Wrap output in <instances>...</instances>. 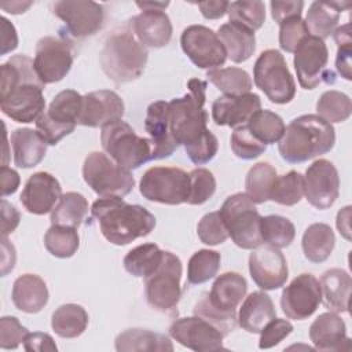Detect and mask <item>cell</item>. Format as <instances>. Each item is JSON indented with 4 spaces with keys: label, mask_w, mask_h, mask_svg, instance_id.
Here are the masks:
<instances>
[{
    "label": "cell",
    "mask_w": 352,
    "mask_h": 352,
    "mask_svg": "<svg viewBox=\"0 0 352 352\" xmlns=\"http://www.w3.org/2000/svg\"><path fill=\"white\" fill-rule=\"evenodd\" d=\"M206 81L191 78L188 92L168 102V121L172 138L177 146L183 144L186 154L195 165L209 162L217 153V138L208 129L209 120L205 110Z\"/></svg>",
    "instance_id": "cell-1"
},
{
    "label": "cell",
    "mask_w": 352,
    "mask_h": 352,
    "mask_svg": "<svg viewBox=\"0 0 352 352\" xmlns=\"http://www.w3.org/2000/svg\"><path fill=\"white\" fill-rule=\"evenodd\" d=\"M91 214L96 219L102 235L120 246L147 236L155 227L154 214L144 206L126 204L118 197H100L92 204Z\"/></svg>",
    "instance_id": "cell-2"
},
{
    "label": "cell",
    "mask_w": 352,
    "mask_h": 352,
    "mask_svg": "<svg viewBox=\"0 0 352 352\" xmlns=\"http://www.w3.org/2000/svg\"><path fill=\"white\" fill-rule=\"evenodd\" d=\"M336 143L331 124L318 114H304L294 118L278 142L280 157L289 164H300L329 153Z\"/></svg>",
    "instance_id": "cell-3"
},
{
    "label": "cell",
    "mask_w": 352,
    "mask_h": 352,
    "mask_svg": "<svg viewBox=\"0 0 352 352\" xmlns=\"http://www.w3.org/2000/svg\"><path fill=\"white\" fill-rule=\"evenodd\" d=\"M246 292L248 283L241 274L224 272L216 278L210 292L201 296L192 314L212 323L226 337L238 324L236 308Z\"/></svg>",
    "instance_id": "cell-4"
},
{
    "label": "cell",
    "mask_w": 352,
    "mask_h": 352,
    "mask_svg": "<svg viewBox=\"0 0 352 352\" xmlns=\"http://www.w3.org/2000/svg\"><path fill=\"white\" fill-rule=\"evenodd\" d=\"M147 48L128 28L116 29L106 38L99 55L103 73L116 84L139 78L147 65Z\"/></svg>",
    "instance_id": "cell-5"
},
{
    "label": "cell",
    "mask_w": 352,
    "mask_h": 352,
    "mask_svg": "<svg viewBox=\"0 0 352 352\" xmlns=\"http://www.w3.org/2000/svg\"><path fill=\"white\" fill-rule=\"evenodd\" d=\"M100 143L106 154L128 170L138 169L140 165L153 160V143L150 138L139 136L122 120L102 126Z\"/></svg>",
    "instance_id": "cell-6"
},
{
    "label": "cell",
    "mask_w": 352,
    "mask_h": 352,
    "mask_svg": "<svg viewBox=\"0 0 352 352\" xmlns=\"http://www.w3.org/2000/svg\"><path fill=\"white\" fill-rule=\"evenodd\" d=\"M220 214L232 242L241 249H254L263 243L260 234L261 216L256 204L245 194L230 195L220 208Z\"/></svg>",
    "instance_id": "cell-7"
},
{
    "label": "cell",
    "mask_w": 352,
    "mask_h": 352,
    "mask_svg": "<svg viewBox=\"0 0 352 352\" xmlns=\"http://www.w3.org/2000/svg\"><path fill=\"white\" fill-rule=\"evenodd\" d=\"M84 182L102 198L129 194L135 186L131 170L120 166L107 154L92 151L82 164Z\"/></svg>",
    "instance_id": "cell-8"
},
{
    "label": "cell",
    "mask_w": 352,
    "mask_h": 352,
    "mask_svg": "<svg viewBox=\"0 0 352 352\" xmlns=\"http://www.w3.org/2000/svg\"><path fill=\"white\" fill-rule=\"evenodd\" d=\"M253 80L272 103H289L296 95L294 78L278 50H265L258 55L253 66Z\"/></svg>",
    "instance_id": "cell-9"
},
{
    "label": "cell",
    "mask_w": 352,
    "mask_h": 352,
    "mask_svg": "<svg viewBox=\"0 0 352 352\" xmlns=\"http://www.w3.org/2000/svg\"><path fill=\"white\" fill-rule=\"evenodd\" d=\"M82 109V95L74 89L60 91L48 109L37 118L36 128L50 146L58 144L72 133L77 125Z\"/></svg>",
    "instance_id": "cell-10"
},
{
    "label": "cell",
    "mask_w": 352,
    "mask_h": 352,
    "mask_svg": "<svg viewBox=\"0 0 352 352\" xmlns=\"http://www.w3.org/2000/svg\"><path fill=\"white\" fill-rule=\"evenodd\" d=\"M143 198L165 205H180L188 201L190 175L176 166L148 168L139 183Z\"/></svg>",
    "instance_id": "cell-11"
},
{
    "label": "cell",
    "mask_w": 352,
    "mask_h": 352,
    "mask_svg": "<svg viewBox=\"0 0 352 352\" xmlns=\"http://www.w3.org/2000/svg\"><path fill=\"white\" fill-rule=\"evenodd\" d=\"M182 261L164 250V257L158 268L144 278V292L148 305L160 312H169L176 308L182 297Z\"/></svg>",
    "instance_id": "cell-12"
},
{
    "label": "cell",
    "mask_w": 352,
    "mask_h": 352,
    "mask_svg": "<svg viewBox=\"0 0 352 352\" xmlns=\"http://www.w3.org/2000/svg\"><path fill=\"white\" fill-rule=\"evenodd\" d=\"M329 50L323 40L308 34L294 51V70L301 88L314 89L320 82L334 84L336 74L327 69Z\"/></svg>",
    "instance_id": "cell-13"
},
{
    "label": "cell",
    "mask_w": 352,
    "mask_h": 352,
    "mask_svg": "<svg viewBox=\"0 0 352 352\" xmlns=\"http://www.w3.org/2000/svg\"><path fill=\"white\" fill-rule=\"evenodd\" d=\"M74 59V45L66 37L44 36L36 44L34 69L44 84L63 80Z\"/></svg>",
    "instance_id": "cell-14"
},
{
    "label": "cell",
    "mask_w": 352,
    "mask_h": 352,
    "mask_svg": "<svg viewBox=\"0 0 352 352\" xmlns=\"http://www.w3.org/2000/svg\"><path fill=\"white\" fill-rule=\"evenodd\" d=\"M180 44L183 52L199 69H217L227 59V52L217 33L204 25L187 26L182 36Z\"/></svg>",
    "instance_id": "cell-15"
},
{
    "label": "cell",
    "mask_w": 352,
    "mask_h": 352,
    "mask_svg": "<svg viewBox=\"0 0 352 352\" xmlns=\"http://www.w3.org/2000/svg\"><path fill=\"white\" fill-rule=\"evenodd\" d=\"M52 12L63 21L66 32L76 38L94 36L102 29L104 22L103 7L89 0L55 1Z\"/></svg>",
    "instance_id": "cell-16"
},
{
    "label": "cell",
    "mask_w": 352,
    "mask_h": 352,
    "mask_svg": "<svg viewBox=\"0 0 352 352\" xmlns=\"http://www.w3.org/2000/svg\"><path fill=\"white\" fill-rule=\"evenodd\" d=\"M322 302L320 283L312 274H300L287 285L280 296V308L286 318L304 320Z\"/></svg>",
    "instance_id": "cell-17"
},
{
    "label": "cell",
    "mask_w": 352,
    "mask_h": 352,
    "mask_svg": "<svg viewBox=\"0 0 352 352\" xmlns=\"http://www.w3.org/2000/svg\"><path fill=\"white\" fill-rule=\"evenodd\" d=\"M249 272L253 282L263 290L282 287L289 276L283 253L272 245H260L249 256Z\"/></svg>",
    "instance_id": "cell-18"
},
{
    "label": "cell",
    "mask_w": 352,
    "mask_h": 352,
    "mask_svg": "<svg viewBox=\"0 0 352 352\" xmlns=\"http://www.w3.org/2000/svg\"><path fill=\"white\" fill-rule=\"evenodd\" d=\"M169 334L180 345L197 352L226 349L223 346V333L197 315L176 319L169 327Z\"/></svg>",
    "instance_id": "cell-19"
},
{
    "label": "cell",
    "mask_w": 352,
    "mask_h": 352,
    "mask_svg": "<svg viewBox=\"0 0 352 352\" xmlns=\"http://www.w3.org/2000/svg\"><path fill=\"white\" fill-rule=\"evenodd\" d=\"M340 194V176L336 166L322 158L308 166L304 176V195L316 209H329Z\"/></svg>",
    "instance_id": "cell-20"
},
{
    "label": "cell",
    "mask_w": 352,
    "mask_h": 352,
    "mask_svg": "<svg viewBox=\"0 0 352 352\" xmlns=\"http://www.w3.org/2000/svg\"><path fill=\"white\" fill-rule=\"evenodd\" d=\"M44 87L37 84H19L0 94L1 111L15 122H33L45 111Z\"/></svg>",
    "instance_id": "cell-21"
},
{
    "label": "cell",
    "mask_w": 352,
    "mask_h": 352,
    "mask_svg": "<svg viewBox=\"0 0 352 352\" xmlns=\"http://www.w3.org/2000/svg\"><path fill=\"white\" fill-rule=\"evenodd\" d=\"M124 110V102L114 91H94L82 96V109L77 124L89 128H102L121 120Z\"/></svg>",
    "instance_id": "cell-22"
},
{
    "label": "cell",
    "mask_w": 352,
    "mask_h": 352,
    "mask_svg": "<svg viewBox=\"0 0 352 352\" xmlns=\"http://www.w3.org/2000/svg\"><path fill=\"white\" fill-rule=\"evenodd\" d=\"M62 197V187L55 176L48 172L33 173L21 195V204L33 214H45L55 208V204Z\"/></svg>",
    "instance_id": "cell-23"
},
{
    "label": "cell",
    "mask_w": 352,
    "mask_h": 352,
    "mask_svg": "<svg viewBox=\"0 0 352 352\" xmlns=\"http://www.w3.org/2000/svg\"><path fill=\"white\" fill-rule=\"evenodd\" d=\"M261 109V100L257 94L221 95L212 103V118L216 125H228L238 128L246 125L249 118Z\"/></svg>",
    "instance_id": "cell-24"
},
{
    "label": "cell",
    "mask_w": 352,
    "mask_h": 352,
    "mask_svg": "<svg viewBox=\"0 0 352 352\" xmlns=\"http://www.w3.org/2000/svg\"><path fill=\"white\" fill-rule=\"evenodd\" d=\"M136 38L151 48H161L172 38V23L164 10H144L131 21Z\"/></svg>",
    "instance_id": "cell-25"
},
{
    "label": "cell",
    "mask_w": 352,
    "mask_h": 352,
    "mask_svg": "<svg viewBox=\"0 0 352 352\" xmlns=\"http://www.w3.org/2000/svg\"><path fill=\"white\" fill-rule=\"evenodd\" d=\"M309 340L315 349L334 352L351 348L345 322L336 312L320 314L309 326Z\"/></svg>",
    "instance_id": "cell-26"
},
{
    "label": "cell",
    "mask_w": 352,
    "mask_h": 352,
    "mask_svg": "<svg viewBox=\"0 0 352 352\" xmlns=\"http://www.w3.org/2000/svg\"><path fill=\"white\" fill-rule=\"evenodd\" d=\"M144 129L153 143V160L166 158L179 147L169 129L168 102L157 100L147 107Z\"/></svg>",
    "instance_id": "cell-27"
},
{
    "label": "cell",
    "mask_w": 352,
    "mask_h": 352,
    "mask_svg": "<svg viewBox=\"0 0 352 352\" xmlns=\"http://www.w3.org/2000/svg\"><path fill=\"white\" fill-rule=\"evenodd\" d=\"M48 289L38 275L23 274L12 285L11 298L14 305L25 314H37L48 302Z\"/></svg>",
    "instance_id": "cell-28"
},
{
    "label": "cell",
    "mask_w": 352,
    "mask_h": 352,
    "mask_svg": "<svg viewBox=\"0 0 352 352\" xmlns=\"http://www.w3.org/2000/svg\"><path fill=\"white\" fill-rule=\"evenodd\" d=\"M274 318H276V311L271 297L264 292H253L239 308L238 324L248 333L257 334Z\"/></svg>",
    "instance_id": "cell-29"
},
{
    "label": "cell",
    "mask_w": 352,
    "mask_h": 352,
    "mask_svg": "<svg viewBox=\"0 0 352 352\" xmlns=\"http://www.w3.org/2000/svg\"><path fill=\"white\" fill-rule=\"evenodd\" d=\"M351 1H314L311 3L307 16L305 26L308 33L320 40L327 38L337 29L340 22L341 11L349 8Z\"/></svg>",
    "instance_id": "cell-30"
},
{
    "label": "cell",
    "mask_w": 352,
    "mask_h": 352,
    "mask_svg": "<svg viewBox=\"0 0 352 352\" xmlns=\"http://www.w3.org/2000/svg\"><path fill=\"white\" fill-rule=\"evenodd\" d=\"M320 292L323 305L336 314L349 311V297L352 279L349 274L341 268L327 270L320 278Z\"/></svg>",
    "instance_id": "cell-31"
},
{
    "label": "cell",
    "mask_w": 352,
    "mask_h": 352,
    "mask_svg": "<svg viewBox=\"0 0 352 352\" xmlns=\"http://www.w3.org/2000/svg\"><path fill=\"white\" fill-rule=\"evenodd\" d=\"M10 142L14 154V164L18 168H33L45 157L48 144L37 131L30 128H18L11 133Z\"/></svg>",
    "instance_id": "cell-32"
},
{
    "label": "cell",
    "mask_w": 352,
    "mask_h": 352,
    "mask_svg": "<svg viewBox=\"0 0 352 352\" xmlns=\"http://www.w3.org/2000/svg\"><path fill=\"white\" fill-rule=\"evenodd\" d=\"M217 36L226 48L227 58L234 63L248 60L256 50L254 32L242 25L234 22L224 23L219 28Z\"/></svg>",
    "instance_id": "cell-33"
},
{
    "label": "cell",
    "mask_w": 352,
    "mask_h": 352,
    "mask_svg": "<svg viewBox=\"0 0 352 352\" xmlns=\"http://www.w3.org/2000/svg\"><path fill=\"white\" fill-rule=\"evenodd\" d=\"M116 349L118 352H170L173 351V345L164 334L146 329H128L116 337Z\"/></svg>",
    "instance_id": "cell-34"
},
{
    "label": "cell",
    "mask_w": 352,
    "mask_h": 352,
    "mask_svg": "<svg viewBox=\"0 0 352 352\" xmlns=\"http://www.w3.org/2000/svg\"><path fill=\"white\" fill-rule=\"evenodd\" d=\"M301 245L304 256L309 261L323 263L330 257L334 249V231L324 223H314L304 231Z\"/></svg>",
    "instance_id": "cell-35"
},
{
    "label": "cell",
    "mask_w": 352,
    "mask_h": 352,
    "mask_svg": "<svg viewBox=\"0 0 352 352\" xmlns=\"http://www.w3.org/2000/svg\"><path fill=\"white\" fill-rule=\"evenodd\" d=\"M88 314L78 304H63L55 309L51 319L52 330L62 338H76L88 326Z\"/></svg>",
    "instance_id": "cell-36"
},
{
    "label": "cell",
    "mask_w": 352,
    "mask_h": 352,
    "mask_svg": "<svg viewBox=\"0 0 352 352\" xmlns=\"http://www.w3.org/2000/svg\"><path fill=\"white\" fill-rule=\"evenodd\" d=\"M88 213L87 198L76 191L62 194L58 205L51 210V224L77 228Z\"/></svg>",
    "instance_id": "cell-37"
},
{
    "label": "cell",
    "mask_w": 352,
    "mask_h": 352,
    "mask_svg": "<svg viewBox=\"0 0 352 352\" xmlns=\"http://www.w3.org/2000/svg\"><path fill=\"white\" fill-rule=\"evenodd\" d=\"M164 250L155 243H143L131 249L124 257V268L136 278H146L161 264Z\"/></svg>",
    "instance_id": "cell-38"
},
{
    "label": "cell",
    "mask_w": 352,
    "mask_h": 352,
    "mask_svg": "<svg viewBox=\"0 0 352 352\" xmlns=\"http://www.w3.org/2000/svg\"><path fill=\"white\" fill-rule=\"evenodd\" d=\"M206 77L224 95H243L250 92L253 87L249 73L239 67L212 69L208 70Z\"/></svg>",
    "instance_id": "cell-39"
},
{
    "label": "cell",
    "mask_w": 352,
    "mask_h": 352,
    "mask_svg": "<svg viewBox=\"0 0 352 352\" xmlns=\"http://www.w3.org/2000/svg\"><path fill=\"white\" fill-rule=\"evenodd\" d=\"M276 176V169L268 162H258L253 165L245 179V194L254 204H264L270 199Z\"/></svg>",
    "instance_id": "cell-40"
},
{
    "label": "cell",
    "mask_w": 352,
    "mask_h": 352,
    "mask_svg": "<svg viewBox=\"0 0 352 352\" xmlns=\"http://www.w3.org/2000/svg\"><path fill=\"white\" fill-rule=\"evenodd\" d=\"M45 249L58 258H69L77 253L80 248V236L77 228L52 224L44 235Z\"/></svg>",
    "instance_id": "cell-41"
},
{
    "label": "cell",
    "mask_w": 352,
    "mask_h": 352,
    "mask_svg": "<svg viewBox=\"0 0 352 352\" xmlns=\"http://www.w3.org/2000/svg\"><path fill=\"white\" fill-rule=\"evenodd\" d=\"M249 131L264 144L278 143L285 133L283 120L271 110H257L248 121Z\"/></svg>",
    "instance_id": "cell-42"
},
{
    "label": "cell",
    "mask_w": 352,
    "mask_h": 352,
    "mask_svg": "<svg viewBox=\"0 0 352 352\" xmlns=\"http://www.w3.org/2000/svg\"><path fill=\"white\" fill-rule=\"evenodd\" d=\"M260 234L263 242L282 249L287 248L294 241L296 228L287 217L279 214H270L261 217Z\"/></svg>",
    "instance_id": "cell-43"
},
{
    "label": "cell",
    "mask_w": 352,
    "mask_h": 352,
    "mask_svg": "<svg viewBox=\"0 0 352 352\" xmlns=\"http://www.w3.org/2000/svg\"><path fill=\"white\" fill-rule=\"evenodd\" d=\"M316 111L318 116L329 124L344 122L349 118L352 111L351 99L344 92L336 89L326 91L318 99Z\"/></svg>",
    "instance_id": "cell-44"
},
{
    "label": "cell",
    "mask_w": 352,
    "mask_h": 352,
    "mask_svg": "<svg viewBox=\"0 0 352 352\" xmlns=\"http://www.w3.org/2000/svg\"><path fill=\"white\" fill-rule=\"evenodd\" d=\"M220 253L216 250L201 249L195 252L187 267V282L190 285H201L214 278L220 268Z\"/></svg>",
    "instance_id": "cell-45"
},
{
    "label": "cell",
    "mask_w": 352,
    "mask_h": 352,
    "mask_svg": "<svg viewBox=\"0 0 352 352\" xmlns=\"http://www.w3.org/2000/svg\"><path fill=\"white\" fill-rule=\"evenodd\" d=\"M302 195L304 176L297 170H290L285 175L276 176L270 199L285 206H293L301 201Z\"/></svg>",
    "instance_id": "cell-46"
},
{
    "label": "cell",
    "mask_w": 352,
    "mask_h": 352,
    "mask_svg": "<svg viewBox=\"0 0 352 352\" xmlns=\"http://www.w3.org/2000/svg\"><path fill=\"white\" fill-rule=\"evenodd\" d=\"M227 14L230 22L242 25L250 30H257L265 21V4L260 0L228 3Z\"/></svg>",
    "instance_id": "cell-47"
},
{
    "label": "cell",
    "mask_w": 352,
    "mask_h": 352,
    "mask_svg": "<svg viewBox=\"0 0 352 352\" xmlns=\"http://www.w3.org/2000/svg\"><path fill=\"white\" fill-rule=\"evenodd\" d=\"M267 148V144L260 142L246 125L238 126L231 135V150L241 160H254Z\"/></svg>",
    "instance_id": "cell-48"
},
{
    "label": "cell",
    "mask_w": 352,
    "mask_h": 352,
    "mask_svg": "<svg viewBox=\"0 0 352 352\" xmlns=\"http://www.w3.org/2000/svg\"><path fill=\"white\" fill-rule=\"evenodd\" d=\"M190 195L187 204L202 205L216 191V179L213 173L205 168H197L190 173Z\"/></svg>",
    "instance_id": "cell-49"
},
{
    "label": "cell",
    "mask_w": 352,
    "mask_h": 352,
    "mask_svg": "<svg viewBox=\"0 0 352 352\" xmlns=\"http://www.w3.org/2000/svg\"><path fill=\"white\" fill-rule=\"evenodd\" d=\"M197 234L201 242L209 246H216L226 242L228 238V231L220 212H210L205 214L197 226Z\"/></svg>",
    "instance_id": "cell-50"
},
{
    "label": "cell",
    "mask_w": 352,
    "mask_h": 352,
    "mask_svg": "<svg viewBox=\"0 0 352 352\" xmlns=\"http://www.w3.org/2000/svg\"><path fill=\"white\" fill-rule=\"evenodd\" d=\"M334 41L337 44L336 67L337 72L345 80H351V54H352V38H351V23H345L333 32Z\"/></svg>",
    "instance_id": "cell-51"
},
{
    "label": "cell",
    "mask_w": 352,
    "mask_h": 352,
    "mask_svg": "<svg viewBox=\"0 0 352 352\" xmlns=\"http://www.w3.org/2000/svg\"><path fill=\"white\" fill-rule=\"evenodd\" d=\"M308 34V29L301 16L290 18L279 25V45L283 51L292 54Z\"/></svg>",
    "instance_id": "cell-52"
},
{
    "label": "cell",
    "mask_w": 352,
    "mask_h": 352,
    "mask_svg": "<svg viewBox=\"0 0 352 352\" xmlns=\"http://www.w3.org/2000/svg\"><path fill=\"white\" fill-rule=\"evenodd\" d=\"M28 334L29 330L15 316H3L0 319V348L15 349L25 341Z\"/></svg>",
    "instance_id": "cell-53"
},
{
    "label": "cell",
    "mask_w": 352,
    "mask_h": 352,
    "mask_svg": "<svg viewBox=\"0 0 352 352\" xmlns=\"http://www.w3.org/2000/svg\"><path fill=\"white\" fill-rule=\"evenodd\" d=\"M293 331V324L286 319L274 318L263 330L258 340L260 349H268L278 345Z\"/></svg>",
    "instance_id": "cell-54"
},
{
    "label": "cell",
    "mask_w": 352,
    "mask_h": 352,
    "mask_svg": "<svg viewBox=\"0 0 352 352\" xmlns=\"http://www.w3.org/2000/svg\"><path fill=\"white\" fill-rule=\"evenodd\" d=\"M271 15L274 21L280 25L282 22L294 18V16H301L302 8H304V1L300 0H292V1H271Z\"/></svg>",
    "instance_id": "cell-55"
},
{
    "label": "cell",
    "mask_w": 352,
    "mask_h": 352,
    "mask_svg": "<svg viewBox=\"0 0 352 352\" xmlns=\"http://www.w3.org/2000/svg\"><path fill=\"white\" fill-rule=\"evenodd\" d=\"M23 348L26 351H37V352L58 351V346L54 342V338L50 334L41 333V331L29 333L23 341Z\"/></svg>",
    "instance_id": "cell-56"
},
{
    "label": "cell",
    "mask_w": 352,
    "mask_h": 352,
    "mask_svg": "<svg viewBox=\"0 0 352 352\" xmlns=\"http://www.w3.org/2000/svg\"><path fill=\"white\" fill-rule=\"evenodd\" d=\"M21 220V214L14 205L1 199V236L14 232Z\"/></svg>",
    "instance_id": "cell-57"
},
{
    "label": "cell",
    "mask_w": 352,
    "mask_h": 352,
    "mask_svg": "<svg viewBox=\"0 0 352 352\" xmlns=\"http://www.w3.org/2000/svg\"><path fill=\"white\" fill-rule=\"evenodd\" d=\"M0 40H1V50L0 55H6L14 51L18 47V34L14 25L4 16L0 19Z\"/></svg>",
    "instance_id": "cell-58"
},
{
    "label": "cell",
    "mask_w": 352,
    "mask_h": 352,
    "mask_svg": "<svg viewBox=\"0 0 352 352\" xmlns=\"http://www.w3.org/2000/svg\"><path fill=\"white\" fill-rule=\"evenodd\" d=\"M0 182H1V195L7 197L14 194L18 190L21 179L16 170L8 168L7 165H3L0 172Z\"/></svg>",
    "instance_id": "cell-59"
},
{
    "label": "cell",
    "mask_w": 352,
    "mask_h": 352,
    "mask_svg": "<svg viewBox=\"0 0 352 352\" xmlns=\"http://www.w3.org/2000/svg\"><path fill=\"white\" fill-rule=\"evenodd\" d=\"M197 6L206 19H219L227 14L228 1H202Z\"/></svg>",
    "instance_id": "cell-60"
},
{
    "label": "cell",
    "mask_w": 352,
    "mask_h": 352,
    "mask_svg": "<svg viewBox=\"0 0 352 352\" xmlns=\"http://www.w3.org/2000/svg\"><path fill=\"white\" fill-rule=\"evenodd\" d=\"M349 219H351V206L342 208L337 214V230L345 239H351V227H349Z\"/></svg>",
    "instance_id": "cell-61"
},
{
    "label": "cell",
    "mask_w": 352,
    "mask_h": 352,
    "mask_svg": "<svg viewBox=\"0 0 352 352\" xmlns=\"http://www.w3.org/2000/svg\"><path fill=\"white\" fill-rule=\"evenodd\" d=\"M33 3L32 1H6L0 3V8L10 14H22L25 12Z\"/></svg>",
    "instance_id": "cell-62"
},
{
    "label": "cell",
    "mask_w": 352,
    "mask_h": 352,
    "mask_svg": "<svg viewBox=\"0 0 352 352\" xmlns=\"http://www.w3.org/2000/svg\"><path fill=\"white\" fill-rule=\"evenodd\" d=\"M136 6L144 11V10H164L169 6V1L165 3H160V1H136Z\"/></svg>",
    "instance_id": "cell-63"
}]
</instances>
